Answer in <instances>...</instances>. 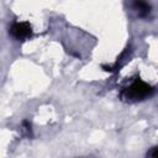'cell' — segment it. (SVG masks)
Listing matches in <instances>:
<instances>
[{
    "label": "cell",
    "mask_w": 158,
    "mask_h": 158,
    "mask_svg": "<svg viewBox=\"0 0 158 158\" xmlns=\"http://www.w3.org/2000/svg\"><path fill=\"white\" fill-rule=\"evenodd\" d=\"M153 91H154V88L152 85L137 78L121 90L120 98L122 101H126V102H137L149 98L153 94Z\"/></svg>",
    "instance_id": "6da1fadb"
},
{
    "label": "cell",
    "mask_w": 158,
    "mask_h": 158,
    "mask_svg": "<svg viewBox=\"0 0 158 158\" xmlns=\"http://www.w3.org/2000/svg\"><path fill=\"white\" fill-rule=\"evenodd\" d=\"M9 35L17 41H23L32 36V27L26 21H15L9 28Z\"/></svg>",
    "instance_id": "7a4b0ae2"
},
{
    "label": "cell",
    "mask_w": 158,
    "mask_h": 158,
    "mask_svg": "<svg viewBox=\"0 0 158 158\" xmlns=\"http://www.w3.org/2000/svg\"><path fill=\"white\" fill-rule=\"evenodd\" d=\"M132 6H133V10L136 11L137 16H139V17H147L152 11L151 5L146 1H135L132 4Z\"/></svg>",
    "instance_id": "3957f363"
},
{
    "label": "cell",
    "mask_w": 158,
    "mask_h": 158,
    "mask_svg": "<svg viewBox=\"0 0 158 158\" xmlns=\"http://www.w3.org/2000/svg\"><path fill=\"white\" fill-rule=\"evenodd\" d=\"M147 158H158V154H157V147H152L148 152H147Z\"/></svg>",
    "instance_id": "277c9868"
}]
</instances>
